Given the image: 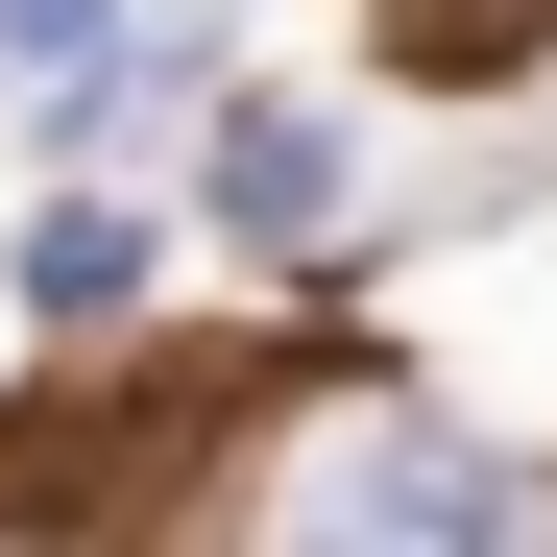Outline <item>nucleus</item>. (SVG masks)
<instances>
[{
  "label": "nucleus",
  "instance_id": "4",
  "mask_svg": "<svg viewBox=\"0 0 557 557\" xmlns=\"http://www.w3.org/2000/svg\"><path fill=\"white\" fill-rule=\"evenodd\" d=\"M98 49V0H0V73H73Z\"/></svg>",
  "mask_w": 557,
  "mask_h": 557
},
{
  "label": "nucleus",
  "instance_id": "2",
  "mask_svg": "<svg viewBox=\"0 0 557 557\" xmlns=\"http://www.w3.org/2000/svg\"><path fill=\"white\" fill-rule=\"evenodd\" d=\"M315 509H339V533H485V460H412V436H388V460H339Z\"/></svg>",
  "mask_w": 557,
  "mask_h": 557
},
{
  "label": "nucleus",
  "instance_id": "3",
  "mask_svg": "<svg viewBox=\"0 0 557 557\" xmlns=\"http://www.w3.org/2000/svg\"><path fill=\"white\" fill-rule=\"evenodd\" d=\"M219 195H243L267 243H315V195H339V146H315V122H243V146H219Z\"/></svg>",
  "mask_w": 557,
  "mask_h": 557
},
{
  "label": "nucleus",
  "instance_id": "1",
  "mask_svg": "<svg viewBox=\"0 0 557 557\" xmlns=\"http://www.w3.org/2000/svg\"><path fill=\"white\" fill-rule=\"evenodd\" d=\"M363 25H388V73H412V98H509V73L557 49V0H363Z\"/></svg>",
  "mask_w": 557,
  "mask_h": 557
}]
</instances>
